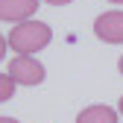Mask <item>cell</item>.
<instances>
[{"label":"cell","mask_w":123,"mask_h":123,"mask_svg":"<svg viewBox=\"0 0 123 123\" xmlns=\"http://www.w3.org/2000/svg\"><path fill=\"white\" fill-rule=\"evenodd\" d=\"M53 41V29L41 21H24V24H15L12 32H9V47L18 53V56H35L41 53L47 44Z\"/></svg>","instance_id":"cell-1"},{"label":"cell","mask_w":123,"mask_h":123,"mask_svg":"<svg viewBox=\"0 0 123 123\" xmlns=\"http://www.w3.org/2000/svg\"><path fill=\"white\" fill-rule=\"evenodd\" d=\"M6 73L18 85H29V88L44 82V65H41L35 56H15L9 65H6Z\"/></svg>","instance_id":"cell-2"},{"label":"cell","mask_w":123,"mask_h":123,"mask_svg":"<svg viewBox=\"0 0 123 123\" xmlns=\"http://www.w3.org/2000/svg\"><path fill=\"white\" fill-rule=\"evenodd\" d=\"M94 35L105 44H123V9L103 12L94 21Z\"/></svg>","instance_id":"cell-3"},{"label":"cell","mask_w":123,"mask_h":123,"mask_svg":"<svg viewBox=\"0 0 123 123\" xmlns=\"http://www.w3.org/2000/svg\"><path fill=\"white\" fill-rule=\"evenodd\" d=\"M41 0H0V21L3 24H24L32 21Z\"/></svg>","instance_id":"cell-4"},{"label":"cell","mask_w":123,"mask_h":123,"mask_svg":"<svg viewBox=\"0 0 123 123\" xmlns=\"http://www.w3.org/2000/svg\"><path fill=\"white\" fill-rule=\"evenodd\" d=\"M117 111L109 105H88L76 114V123H117Z\"/></svg>","instance_id":"cell-5"},{"label":"cell","mask_w":123,"mask_h":123,"mask_svg":"<svg viewBox=\"0 0 123 123\" xmlns=\"http://www.w3.org/2000/svg\"><path fill=\"white\" fill-rule=\"evenodd\" d=\"M15 85H18V82H15L12 76H9V73L3 70V76H0V100H3V103L15 97Z\"/></svg>","instance_id":"cell-6"},{"label":"cell","mask_w":123,"mask_h":123,"mask_svg":"<svg viewBox=\"0 0 123 123\" xmlns=\"http://www.w3.org/2000/svg\"><path fill=\"white\" fill-rule=\"evenodd\" d=\"M44 3H50V6H68L70 0H44Z\"/></svg>","instance_id":"cell-7"},{"label":"cell","mask_w":123,"mask_h":123,"mask_svg":"<svg viewBox=\"0 0 123 123\" xmlns=\"http://www.w3.org/2000/svg\"><path fill=\"white\" fill-rule=\"evenodd\" d=\"M0 123H18V120H15V117H6V114H3V117H0Z\"/></svg>","instance_id":"cell-8"},{"label":"cell","mask_w":123,"mask_h":123,"mask_svg":"<svg viewBox=\"0 0 123 123\" xmlns=\"http://www.w3.org/2000/svg\"><path fill=\"white\" fill-rule=\"evenodd\" d=\"M117 68H120V73H123V56H120V62H117Z\"/></svg>","instance_id":"cell-9"},{"label":"cell","mask_w":123,"mask_h":123,"mask_svg":"<svg viewBox=\"0 0 123 123\" xmlns=\"http://www.w3.org/2000/svg\"><path fill=\"white\" fill-rule=\"evenodd\" d=\"M109 3H117V6H123V0H109Z\"/></svg>","instance_id":"cell-10"},{"label":"cell","mask_w":123,"mask_h":123,"mask_svg":"<svg viewBox=\"0 0 123 123\" xmlns=\"http://www.w3.org/2000/svg\"><path fill=\"white\" fill-rule=\"evenodd\" d=\"M117 109H120V114H123V97H120V105H117Z\"/></svg>","instance_id":"cell-11"}]
</instances>
